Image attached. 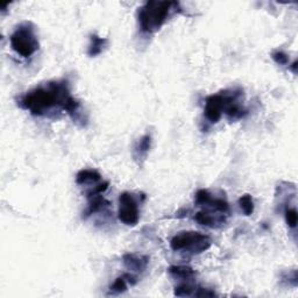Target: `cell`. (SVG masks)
<instances>
[{
    "mask_svg": "<svg viewBox=\"0 0 298 298\" xmlns=\"http://www.w3.org/2000/svg\"><path fill=\"white\" fill-rule=\"evenodd\" d=\"M21 107L33 115L45 117L57 108L63 110L75 119L79 113V103L72 98L67 82H50L29 91L21 98Z\"/></svg>",
    "mask_w": 298,
    "mask_h": 298,
    "instance_id": "cell-1",
    "label": "cell"
},
{
    "mask_svg": "<svg viewBox=\"0 0 298 298\" xmlns=\"http://www.w3.org/2000/svg\"><path fill=\"white\" fill-rule=\"evenodd\" d=\"M175 2H148L139 11V24L143 33H155L168 20L170 14L179 9Z\"/></svg>",
    "mask_w": 298,
    "mask_h": 298,
    "instance_id": "cell-2",
    "label": "cell"
},
{
    "mask_svg": "<svg viewBox=\"0 0 298 298\" xmlns=\"http://www.w3.org/2000/svg\"><path fill=\"white\" fill-rule=\"evenodd\" d=\"M11 47L18 55L22 57H30L37 52L38 40L35 34L34 26L30 22H24L19 25L10 37Z\"/></svg>",
    "mask_w": 298,
    "mask_h": 298,
    "instance_id": "cell-3",
    "label": "cell"
},
{
    "mask_svg": "<svg viewBox=\"0 0 298 298\" xmlns=\"http://www.w3.org/2000/svg\"><path fill=\"white\" fill-rule=\"evenodd\" d=\"M210 246L211 240L207 235L193 231L180 232L170 240V247L173 250L188 251L191 254L203 253L210 248Z\"/></svg>",
    "mask_w": 298,
    "mask_h": 298,
    "instance_id": "cell-4",
    "label": "cell"
},
{
    "mask_svg": "<svg viewBox=\"0 0 298 298\" xmlns=\"http://www.w3.org/2000/svg\"><path fill=\"white\" fill-rule=\"evenodd\" d=\"M118 218L127 226H135L140 219L139 205L133 193L123 192L119 197Z\"/></svg>",
    "mask_w": 298,
    "mask_h": 298,
    "instance_id": "cell-5",
    "label": "cell"
},
{
    "mask_svg": "<svg viewBox=\"0 0 298 298\" xmlns=\"http://www.w3.org/2000/svg\"><path fill=\"white\" fill-rule=\"evenodd\" d=\"M237 94V91H232L231 94H228L227 91L224 94L218 95H212L207 97L206 102H205V108H204V114L210 122H218L222 115L225 111V107L227 103L233 98Z\"/></svg>",
    "mask_w": 298,
    "mask_h": 298,
    "instance_id": "cell-6",
    "label": "cell"
},
{
    "mask_svg": "<svg viewBox=\"0 0 298 298\" xmlns=\"http://www.w3.org/2000/svg\"><path fill=\"white\" fill-rule=\"evenodd\" d=\"M195 220L202 226L217 227L225 223V217L224 215H215V212L211 211H200L196 214Z\"/></svg>",
    "mask_w": 298,
    "mask_h": 298,
    "instance_id": "cell-7",
    "label": "cell"
},
{
    "mask_svg": "<svg viewBox=\"0 0 298 298\" xmlns=\"http://www.w3.org/2000/svg\"><path fill=\"white\" fill-rule=\"evenodd\" d=\"M123 265L127 269L134 270V272H142L148 265V258L138 257L135 254H126L123 257Z\"/></svg>",
    "mask_w": 298,
    "mask_h": 298,
    "instance_id": "cell-8",
    "label": "cell"
},
{
    "mask_svg": "<svg viewBox=\"0 0 298 298\" xmlns=\"http://www.w3.org/2000/svg\"><path fill=\"white\" fill-rule=\"evenodd\" d=\"M102 176L98 172H96L94 169H84L80 170V172L77 174L76 176V182L77 184L79 185H85V184H96L97 182H99Z\"/></svg>",
    "mask_w": 298,
    "mask_h": 298,
    "instance_id": "cell-9",
    "label": "cell"
},
{
    "mask_svg": "<svg viewBox=\"0 0 298 298\" xmlns=\"http://www.w3.org/2000/svg\"><path fill=\"white\" fill-rule=\"evenodd\" d=\"M169 274L174 278L182 281H191L195 277V270L185 266H173L169 268Z\"/></svg>",
    "mask_w": 298,
    "mask_h": 298,
    "instance_id": "cell-10",
    "label": "cell"
},
{
    "mask_svg": "<svg viewBox=\"0 0 298 298\" xmlns=\"http://www.w3.org/2000/svg\"><path fill=\"white\" fill-rule=\"evenodd\" d=\"M107 45L106 38L99 37L98 35H91L90 37V46H89L88 54L91 57H95L99 54L103 53V50L105 49Z\"/></svg>",
    "mask_w": 298,
    "mask_h": 298,
    "instance_id": "cell-11",
    "label": "cell"
},
{
    "mask_svg": "<svg viewBox=\"0 0 298 298\" xmlns=\"http://www.w3.org/2000/svg\"><path fill=\"white\" fill-rule=\"evenodd\" d=\"M150 146H152V138L150 135H145V137L140 139V141L138 142L137 147H135L134 155L137 158H143L146 157L147 154H148Z\"/></svg>",
    "mask_w": 298,
    "mask_h": 298,
    "instance_id": "cell-12",
    "label": "cell"
},
{
    "mask_svg": "<svg viewBox=\"0 0 298 298\" xmlns=\"http://www.w3.org/2000/svg\"><path fill=\"white\" fill-rule=\"evenodd\" d=\"M239 205H240V208H241V211L246 216L253 215L254 202H253V198H251L250 195H243V196L240 197Z\"/></svg>",
    "mask_w": 298,
    "mask_h": 298,
    "instance_id": "cell-13",
    "label": "cell"
},
{
    "mask_svg": "<svg viewBox=\"0 0 298 298\" xmlns=\"http://www.w3.org/2000/svg\"><path fill=\"white\" fill-rule=\"evenodd\" d=\"M127 283H129V280H127V275H123V276L118 277L117 280L114 281V283L111 285L110 292L111 293H121L123 291H126Z\"/></svg>",
    "mask_w": 298,
    "mask_h": 298,
    "instance_id": "cell-14",
    "label": "cell"
},
{
    "mask_svg": "<svg viewBox=\"0 0 298 298\" xmlns=\"http://www.w3.org/2000/svg\"><path fill=\"white\" fill-rule=\"evenodd\" d=\"M285 222L290 228H296L297 226V211L295 207L285 208Z\"/></svg>",
    "mask_w": 298,
    "mask_h": 298,
    "instance_id": "cell-15",
    "label": "cell"
},
{
    "mask_svg": "<svg viewBox=\"0 0 298 298\" xmlns=\"http://www.w3.org/2000/svg\"><path fill=\"white\" fill-rule=\"evenodd\" d=\"M272 57H273V60L280 65H285V64H288V62H289L288 55H286L285 53L282 52V50H276V52H274L272 54Z\"/></svg>",
    "mask_w": 298,
    "mask_h": 298,
    "instance_id": "cell-16",
    "label": "cell"
},
{
    "mask_svg": "<svg viewBox=\"0 0 298 298\" xmlns=\"http://www.w3.org/2000/svg\"><path fill=\"white\" fill-rule=\"evenodd\" d=\"M296 68H297V61L293 62L292 65H291V69H292V71L295 72V73H296Z\"/></svg>",
    "mask_w": 298,
    "mask_h": 298,
    "instance_id": "cell-17",
    "label": "cell"
}]
</instances>
